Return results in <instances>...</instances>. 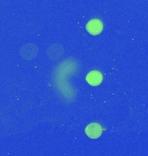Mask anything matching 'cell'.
Listing matches in <instances>:
<instances>
[{"label":"cell","mask_w":148,"mask_h":156,"mask_svg":"<svg viewBox=\"0 0 148 156\" xmlns=\"http://www.w3.org/2000/svg\"><path fill=\"white\" fill-rule=\"evenodd\" d=\"M38 49L35 44H29L23 46L20 50V55L22 57L25 58L26 60H31L37 55Z\"/></svg>","instance_id":"obj_1"},{"label":"cell","mask_w":148,"mask_h":156,"mask_svg":"<svg viewBox=\"0 0 148 156\" xmlns=\"http://www.w3.org/2000/svg\"><path fill=\"white\" fill-rule=\"evenodd\" d=\"M86 30L91 35H98L103 30V23L100 19H92L86 24Z\"/></svg>","instance_id":"obj_2"},{"label":"cell","mask_w":148,"mask_h":156,"mask_svg":"<svg viewBox=\"0 0 148 156\" xmlns=\"http://www.w3.org/2000/svg\"><path fill=\"white\" fill-rule=\"evenodd\" d=\"M85 133L91 139H96L102 133V128L98 123H90L85 128Z\"/></svg>","instance_id":"obj_3"},{"label":"cell","mask_w":148,"mask_h":156,"mask_svg":"<svg viewBox=\"0 0 148 156\" xmlns=\"http://www.w3.org/2000/svg\"><path fill=\"white\" fill-rule=\"evenodd\" d=\"M86 81L92 86H98L102 82V75L99 71H90L86 76Z\"/></svg>","instance_id":"obj_4"},{"label":"cell","mask_w":148,"mask_h":156,"mask_svg":"<svg viewBox=\"0 0 148 156\" xmlns=\"http://www.w3.org/2000/svg\"><path fill=\"white\" fill-rule=\"evenodd\" d=\"M61 47L59 44H54L52 47H49V50H48V56L52 58L53 60H56L58 57H60L62 56L61 53H57V50H59L61 49Z\"/></svg>","instance_id":"obj_5"}]
</instances>
